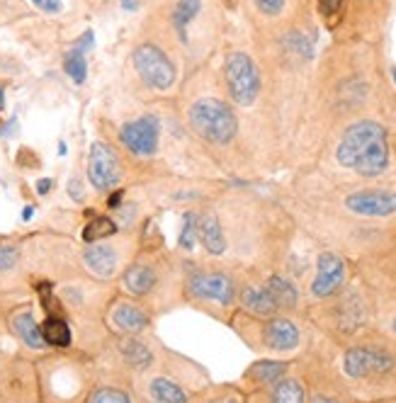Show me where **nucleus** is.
I'll return each mask as SVG.
<instances>
[{
	"mask_svg": "<svg viewBox=\"0 0 396 403\" xmlns=\"http://www.w3.org/2000/svg\"><path fill=\"white\" fill-rule=\"evenodd\" d=\"M182 301L224 316L239 304V277L222 258L182 256Z\"/></svg>",
	"mask_w": 396,
	"mask_h": 403,
	"instance_id": "1",
	"label": "nucleus"
},
{
	"mask_svg": "<svg viewBox=\"0 0 396 403\" xmlns=\"http://www.w3.org/2000/svg\"><path fill=\"white\" fill-rule=\"evenodd\" d=\"M185 129L202 146V151L217 165H224V153H229L239 141L241 122L229 98L199 95L185 108Z\"/></svg>",
	"mask_w": 396,
	"mask_h": 403,
	"instance_id": "2",
	"label": "nucleus"
},
{
	"mask_svg": "<svg viewBox=\"0 0 396 403\" xmlns=\"http://www.w3.org/2000/svg\"><path fill=\"white\" fill-rule=\"evenodd\" d=\"M335 163L363 180H377L392 165L389 132L377 120H355L335 144Z\"/></svg>",
	"mask_w": 396,
	"mask_h": 403,
	"instance_id": "3",
	"label": "nucleus"
},
{
	"mask_svg": "<svg viewBox=\"0 0 396 403\" xmlns=\"http://www.w3.org/2000/svg\"><path fill=\"white\" fill-rule=\"evenodd\" d=\"M224 187V182L209 180V177H194V175H161L156 180L139 185L141 192L146 194V199L151 202V206L156 211L163 209H199L209 202L219 189Z\"/></svg>",
	"mask_w": 396,
	"mask_h": 403,
	"instance_id": "4",
	"label": "nucleus"
},
{
	"mask_svg": "<svg viewBox=\"0 0 396 403\" xmlns=\"http://www.w3.org/2000/svg\"><path fill=\"white\" fill-rule=\"evenodd\" d=\"M129 63H132L134 75L139 78L141 88L149 93L168 95L178 85V63L175 56L161 39H141L134 44L132 54H129Z\"/></svg>",
	"mask_w": 396,
	"mask_h": 403,
	"instance_id": "5",
	"label": "nucleus"
},
{
	"mask_svg": "<svg viewBox=\"0 0 396 403\" xmlns=\"http://www.w3.org/2000/svg\"><path fill=\"white\" fill-rule=\"evenodd\" d=\"M127 180H134L137 187L141 182L137 165L129 161V156L117 144H110L105 139H98L90 144L88 153V182L98 194H108L115 187H129Z\"/></svg>",
	"mask_w": 396,
	"mask_h": 403,
	"instance_id": "6",
	"label": "nucleus"
},
{
	"mask_svg": "<svg viewBox=\"0 0 396 403\" xmlns=\"http://www.w3.org/2000/svg\"><path fill=\"white\" fill-rule=\"evenodd\" d=\"M139 248V231H120L108 241L83 246L80 263L100 282H112L132 263Z\"/></svg>",
	"mask_w": 396,
	"mask_h": 403,
	"instance_id": "7",
	"label": "nucleus"
},
{
	"mask_svg": "<svg viewBox=\"0 0 396 403\" xmlns=\"http://www.w3.org/2000/svg\"><path fill=\"white\" fill-rule=\"evenodd\" d=\"M222 78L224 88H226V98L234 108H253L263 93V75H260L256 58L241 49L226 51Z\"/></svg>",
	"mask_w": 396,
	"mask_h": 403,
	"instance_id": "8",
	"label": "nucleus"
},
{
	"mask_svg": "<svg viewBox=\"0 0 396 403\" xmlns=\"http://www.w3.org/2000/svg\"><path fill=\"white\" fill-rule=\"evenodd\" d=\"M343 375L350 382H377L396 375V352L384 342H355L343 352Z\"/></svg>",
	"mask_w": 396,
	"mask_h": 403,
	"instance_id": "9",
	"label": "nucleus"
},
{
	"mask_svg": "<svg viewBox=\"0 0 396 403\" xmlns=\"http://www.w3.org/2000/svg\"><path fill=\"white\" fill-rule=\"evenodd\" d=\"M163 365L168 367V370L156 367L149 377L141 379V394L153 403H190L192 396L197 394V389L185 384L180 377L185 375V372H190L194 365L178 357V355H173V357L165 355Z\"/></svg>",
	"mask_w": 396,
	"mask_h": 403,
	"instance_id": "10",
	"label": "nucleus"
},
{
	"mask_svg": "<svg viewBox=\"0 0 396 403\" xmlns=\"http://www.w3.org/2000/svg\"><path fill=\"white\" fill-rule=\"evenodd\" d=\"M340 206L345 214L360 219V221H382V219H396V189L392 187H355L343 192Z\"/></svg>",
	"mask_w": 396,
	"mask_h": 403,
	"instance_id": "11",
	"label": "nucleus"
},
{
	"mask_svg": "<svg viewBox=\"0 0 396 403\" xmlns=\"http://www.w3.org/2000/svg\"><path fill=\"white\" fill-rule=\"evenodd\" d=\"M115 352L120 357V362L129 375L137 379L149 377L153 370L161 362V347L153 337L144 335H115Z\"/></svg>",
	"mask_w": 396,
	"mask_h": 403,
	"instance_id": "12",
	"label": "nucleus"
},
{
	"mask_svg": "<svg viewBox=\"0 0 396 403\" xmlns=\"http://www.w3.org/2000/svg\"><path fill=\"white\" fill-rule=\"evenodd\" d=\"M246 313V311H244ZM246 318L251 321V325H256V337L260 340V345L270 352H294L301 345V330L299 325L287 316H275L270 318H258L246 313Z\"/></svg>",
	"mask_w": 396,
	"mask_h": 403,
	"instance_id": "13",
	"label": "nucleus"
},
{
	"mask_svg": "<svg viewBox=\"0 0 396 403\" xmlns=\"http://www.w3.org/2000/svg\"><path fill=\"white\" fill-rule=\"evenodd\" d=\"M34 384V370L27 362L0 357V403H32Z\"/></svg>",
	"mask_w": 396,
	"mask_h": 403,
	"instance_id": "14",
	"label": "nucleus"
},
{
	"mask_svg": "<svg viewBox=\"0 0 396 403\" xmlns=\"http://www.w3.org/2000/svg\"><path fill=\"white\" fill-rule=\"evenodd\" d=\"M108 323L115 328L117 335H144L153 325V313L137 299L122 294L110 304Z\"/></svg>",
	"mask_w": 396,
	"mask_h": 403,
	"instance_id": "15",
	"label": "nucleus"
},
{
	"mask_svg": "<svg viewBox=\"0 0 396 403\" xmlns=\"http://www.w3.org/2000/svg\"><path fill=\"white\" fill-rule=\"evenodd\" d=\"M348 282V263L338 253L323 251L316 258V275L311 280V296L314 299H330L340 294Z\"/></svg>",
	"mask_w": 396,
	"mask_h": 403,
	"instance_id": "16",
	"label": "nucleus"
},
{
	"mask_svg": "<svg viewBox=\"0 0 396 403\" xmlns=\"http://www.w3.org/2000/svg\"><path fill=\"white\" fill-rule=\"evenodd\" d=\"M370 309L368 301L363 294L358 292H348L345 296H340L338 304H335V325H338L340 333L353 335L368 323Z\"/></svg>",
	"mask_w": 396,
	"mask_h": 403,
	"instance_id": "17",
	"label": "nucleus"
},
{
	"mask_svg": "<svg viewBox=\"0 0 396 403\" xmlns=\"http://www.w3.org/2000/svg\"><path fill=\"white\" fill-rule=\"evenodd\" d=\"M239 304L246 313L258 318H270L275 313H280L273 296L265 289V282H239Z\"/></svg>",
	"mask_w": 396,
	"mask_h": 403,
	"instance_id": "18",
	"label": "nucleus"
},
{
	"mask_svg": "<svg viewBox=\"0 0 396 403\" xmlns=\"http://www.w3.org/2000/svg\"><path fill=\"white\" fill-rule=\"evenodd\" d=\"M287 372H289V362H285V360H256L244 372V382L251 389H270L282 377H287Z\"/></svg>",
	"mask_w": 396,
	"mask_h": 403,
	"instance_id": "19",
	"label": "nucleus"
},
{
	"mask_svg": "<svg viewBox=\"0 0 396 403\" xmlns=\"http://www.w3.org/2000/svg\"><path fill=\"white\" fill-rule=\"evenodd\" d=\"M10 328H13V333L20 337L27 347L32 350L49 347L44 342V335H41V325L37 323V318H34L29 306H22V309L13 311V316H10Z\"/></svg>",
	"mask_w": 396,
	"mask_h": 403,
	"instance_id": "20",
	"label": "nucleus"
},
{
	"mask_svg": "<svg viewBox=\"0 0 396 403\" xmlns=\"http://www.w3.org/2000/svg\"><path fill=\"white\" fill-rule=\"evenodd\" d=\"M263 282H265L268 294L273 296L277 311H292L299 306V289H297V284L289 280V277L273 272V275H268Z\"/></svg>",
	"mask_w": 396,
	"mask_h": 403,
	"instance_id": "21",
	"label": "nucleus"
},
{
	"mask_svg": "<svg viewBox=\"0 0 396 403\" xmlns=\"http://www.w3.org/2000/svg\"><path fill=\"white\" fill-rule=\"evenodd\" d=\"M93 32L88 29L83 37L75 41L73 46H71V51L66 56H63V70H66V75L71 80L75 83V85H83L88 78V61H85V51L93 46Z\"/></svg>",
	"mask_w": 396,
	"mask_h": 403,
	"instance_id": "22",
	"label": "nucleus"
},
{
	"mask_svg": "<svg viewBox=\"0 0 396 403\" xmlns=\"http://www.w3.org/2000/svg\"><path fill=\"white\" fill-rule=\"evenodd\" d=\"M190 403H248V391L239 389L236 384H207L192 396Z\"/></svg>",
	"mask_w": 396,
	"mask_h": 403,
	"instance_id": "23",
	"label": "nucleus"
},
{
	"mask_svg": "<svg viewBox=\"0 0 396 403\" xmlns=\"http://www.w3.org/2000/svg\"><path fill=\"white\" fill-rule=\"evenodd\" d=\"M120 224L115 221V216L112 214H95L90 216L85 221V226L80 231V241L85 243V246H90V243H100V241H108L112 236L120 234Z\"/></svg>",
	"mask_w": 396,
	"mask_h": 403,
	"instance_id": "24",
	"label": "nucleus"
},
{
	"mask_svg": "<svg viewBox=\"0 0 396 403\" xmlns=\"http://www.w3.org/2000/svg\"><path fill=\"white\" fill-rule=\"evenodd\" d=\"M41 335H44L46 345L58 350L71 347V342H73V330H71L66 318L61 316H46L41 323Z\"/></svg>",
	"mask_w": 396,
	"mask_h": 403,
	"instance_id": "25",
	"label": "nucleus"
},
{
	"mask_svg": "<svg viewBox=\"0 0 396 403\" xmlns=\"http://www.w3.org/2000/svg\"><path fill=\"white\" fill-rule=\"evenodd\" d=\"M268 403H306V389L297 377H282L275 387H270Z\"/></svg>",
	"mask_w": 396,
	"mask_h": 403,
	"instance_id": "26",
	"label": "nucleus"
},
{
	"mask_svg": "<svg viewBox=\"0 0 396 403\" xmlns=\"http://www.w3.org/2000/svg\"><path fill=\"white\" fill-rule=\"evenodd\" d=\"M88 403H139V399L127 384H103L95 391H90Z\"/></svg>",
	"mask_w": 396,
	"mask_h": 403,
	"instance_id": "27",
	"label": "nucleus"
},
{
	"mask_svg": "<svg viewBox=\"0 0 396 403\" xmlns=\"http://www.w3.org/2000/svg\"><path fill=\"white\" fill-rule=\"evenodd\" d=\"M194 246H197V209H187L182 211V229L175 251L182 253V256H192Z\"/></svg>",
	"mask_w": 396,
	"mask_h": 403,
	"instance_id": "28",
	"label": "nucleus"
},
{
	"mask_svg": "<svg viewBox=\"0 0 396 403\" xmlns=\"http://www.w3.org/2000/svg\"><path fill=\"white\" fill-rule=\"evenodd\" d=\"M253 8V13L265 17V20H277V17L285 15L289 0H248Z\"/></svg>",
	"mask_w": 396,
	"mask_h": 403,
	"instance_id": "29",
	"label": "nucleus"
},
{
	"mask_svg": "<svg viewBox=\"0 0 396 403\" xmlns=\"http://www.w3.org/2000/svg\"><path fill=\"white\" fill-rule=\"evenodd\" d=\"M22 260V251L17 243L0 241V275H8L13 272Z\"/></svg>",
	"mask_w": 396,
	"mask_h": 403,
	"instance_id": "30",
	"label": "nucleus"
},
{
	"mask_svg": "<svg viewBox=\"0 0 396 403\" xmlns=\"http://www.w3.org/2000/svg\"><path fill=\"white\" fill-rule=\"evenodd\" d=\"M318 15L323 17L328 27H335L340 22L343 13H345V0H316Z\"/></svg>",
	"mask_w": 396,
	"mask_h": 403,
	"instance_id": "31",
	"label": "nucleus"
},
{
	"mask_svg": "<svg viewBox=\"0 0 396 403\" xmlns=\"http://www.w3.org/2000/svg\"><path fill=\"white\" fill-rule=\"evenodd\" d=\"M129 197V187H115V189H110L108 194H105V209L110 211V214H115L117 209L127 202Z\"/></svg>",
	"mask_w": 396,
	"mask_h": 403,
	"instance_id": "32",
	"label": "nucleus"
},
{
	"mask_svg": "<svg viewBox=\"0 0 396 403\" xmlns=\"http://www.w3.org/2000/svg\"><path fill=\"white\" fill-rule=\"evenodd\" d=\"M34 8H39L41 13H49V15H56L61 13L63 8V0H32Z\"/></svg>",
	"mask_w": 396,
	"mask_h": 403,
	"instance_id": "33",
	"label": "nucleus"
},
{
	"mask_svg": "<svg viewBox=\"0 0 396 403\" xmlns=\"http://www.w3.org/2000/svg\"><path fill=\"white\" fill-rule=\"evenodd\" d=\"M68 194L73 197V202L83 204V199H85V189H83V182L78 180V177H73V180L68 182Z\"/></svg>",
	"mask_w": 396,
	"mask_h": 403,
	"instance_id": "34",
	"label": "nucleus"
},
{
	"mask_svg": "<svg viewBox=\"0 0 396 403\" xmlns=\"http://www.w3.org/2000/svg\"><path fill=\"white\" fill-rule=\"evenodd\" d=\"M309 403H345L340 399V396L335 394H326V391H316V394H311Z\"/></svg>",
	"mask_w": 396,
	"mask_h": 403,
	"instance_id": "35",
	"label": "nucleus"
},
{
	"mask_svg": "<svg viewBox=\"0 0 396 403\" xmlns=\"http://www.w3.org/2000/svg\"><path fill=\"white\" fill-rule=\"evenodd\" d=\"M51 189H54V180L51 177H41L37 182V194H49Z\"/></svg>",
	"mask_w": 396,
	"mask_h": 403,
	"instance_id": "36",
	"label": "nucleus"
},
{
	"mask_svg": "<svg viewBox=\"0 0 396 403\" xmlns=\"http://www.w3.org/2000/svg\"><path fill=\"white\" fill-rule=\"evenodd\" d=\"M141 3H144V0H122V8L124 10H139Z\"/></svg>",
	"mask_w": 396,
	"mask_h": 403,
	"instance_id": "37",
	"label": "nucleus"
},
{
	"mask_svg": "<svg viewBox=\"0 0 396 403\" xmlns=\"http://www.w3.org/2000/svg\"><path fill=\"white\" fill-rule=\"evenodd\" d=\"M0 110H5V85L0 83Z\"/></svg>",
	"mask_w": 396,
	"mask_h": 403,
	"instance_id": "38",
	"label": "nucleus"
},
{
	"mask_svg": "<svg viewBox=\"0 0 396 403\" xmlns=\"http://www.w3.org/2000/svg\"><path fill=\"white\" fill-rule=\"evenodd\" d=\"M32 214H34V209H32V206H27V209L22 211V219H29V216H32Z\"/></svg>",
	"mask_w": 396,
	"mask_h": 403,
	"instance_id": "39",
	"label": "nucleus"
},
{
	"mask_svg": "<svg viewBox=\"0 0 396 403\" xmlns=\"http://www.w3.org/2000/svg\"><path fill=\"white\" fill-rule=\"evenodd\" d=\"M392 330H394V335H396V318H394V321H392Z\"/></svg>",
	"mask_w": 396,
	"mask_h": 403,
	"instance_id": "40",
	"label": "nucleus"
},
{
	"mask_svg": "<svg viewBox=\"0 0 396 403\" xmlns=\"http://www.w3.org/2000/svg\"><path fill=\"white\" fill-rule=\"evenodd\" d=\"M394 80H396V70H394Z\"/></svg>",
	"mask_w": 396,
	"mask_h": 403,
	"instance_id": "41",
	"label": "nucleus"
}]
</instances>
